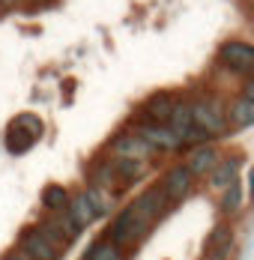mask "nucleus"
Here are the masks:
<instances>
[{
	"instance_id": "obj_1",
	"label": "nucleus",
	"mask_w": 254,
	"mask_h": 260,
	"mask_svg": "<svg viewBox=\"0 0 254 260\" xmlns=\"http://www.w3.org/2000/svg\"><path fill=\"white\" fill-rule=\"evenodd\" d=\"M192 105V120H195V126L203 129L209 138H218V135H225L228 132V111H225V105L218 102V99H195Z\"/></svg>"
},
{
	"instance_id": "obj_2",
	"label": "nucleus",
	"mask_w": 254,
	"mask_h": 260,
	"mask_svg": "<svg viewBox=\"0 0 254 260\" xmlns=\"http://www.w3.org/2000/svg\"><path fill=\"white\" fill-rule=\"evenodd\" d=\"M218 63H225L230 72H239V75L251 78L254 75V45L251 42H242V39H230L218 51Z\"/></svg>"
},
{
	"instance_id": "obj_3",
	"label": "nucleus",
	"mask_w": 254,
	"mask_h": 260,
	"mask_svg": "<svg viewBox=\"0 0 254 260\" xmlns=\"http://www.w3.org/2000/svg\"><path fill=\"white\" fill-rule=\"evenodd\" d=\"M36 228H39V234L45 236V239H48L57 251L69 248V245H72V239L81 234L75 224L69 221V215H66V212H57V215H51V218H42Z\"/></svg>"
},
{
	"instance_id": "obj_4",
	"label": "nucleus",
	"mask_w": 254,
	"mask_h": 260,
	"mask_svg": "<svg viewBox=\"0 0 254 260\" xmlns=\"http://www.w3.org/2000/svg\"><path fill=\"white\" fill-rule=\"evenodd\" d=\"M111 156L114 158H135V161H150L155 156L150 144L138 135V132H123L111 141Z\"/></svg>"
},
{
	"instance_id": "obj_5",
	"label": "nucleus",
	"mask_w": 254,
	"mask_h": 260,
	"mask_svg": "<svg viewBox=\"0 0 254 260\" xmlns=\"http://www.w3.org/2000/svg\"><path fill=\"white\" fill-rule=\"evenodd\" d=\"M135 132L150 144L155 153H177V150H182V141L165 123H138Z\"/></svg>"
},
{
	"instance_id": "obj_6",
	"label": "nucleus",
	"mask_w": 254,
	"mask_h": 260,
	"mask_svg": "<svg viewBox=\"0 0 254 260\" xmlns=\"http://www.w3.org/2000/svg\"><path fill=\"white\" fill-rule=\"evenodd\" d=\"M165 204H168V198H165V191L162 188H147L135 204H132V209H135V218H138V224L144 228V231H150L152 221L162 215V209H165Z\"/></svg>"
},
{
	"instance_id": "obj_7",
	"label": "nucleus",
	"mask_w": 254,
	"mask_h": 260,
	"mask_svg": "<svg viewBox=\"0 0 254 260\" xmlns=\"http://www.w3.org/2000/svg\"><path fill=\"white\" fill-rule=\"evenodd\" d=\"M141 234H147L141 224H138V218H135V209L126 207L117 212V218L111 221V228H108V239L114 242V245H129V242H135Z\"/></svg>"
},
{
	"instance_id": "obj_8",
	"label": "nucleus",
	"mask_w": 254,
	"mask_h": 260,
	"mask_svg": "<svg viewBox=\"0 0 254 260\" xmlns=\"http://www.w3.org/2000/svg\"><path fill=\"white\" fill-rule=\"evenodd\" d=\"M18 248H21L30 260H60L57 257L60 251L39 234V228H27L24 234H21V239H18Z\"/></svg>"
},
{
	"instance_id": "obj_9",
	"label": "nucleus",
	"mask_w": 254,
	"mask_h": 260,
	"mask_svg": "<svg viewBox=\"0 0 254 260\" xmlns=\"http://www.w3.org/2000/svg\"><path fill=\"white\" fill-rule=\"evenodd\" d=\"M162 191H165V198H168V204H174V201H182L185 194H188V188H192V171L185 168V165H177V168H171L168 174H165V180L158 185Z\"/></svg>"
},
{
	"instance_id": "obj_10",
	"label": "nucleus",
	"mask_w": 254,
	"mask_h": 260,
	"mask_svg": "<svg viewBox=\"0 0 254 260\" xmlns=\"http://www.w3.org/2000/svg\"><path fill=\"white\" fill-rule=\"evenodd\" d=\"M66 215H69V221L75 224L78 231H87L93 221H96V209L90 204V198H87V191H78L69 198V204H66Z\"/></svg>"
},
{
	"instance_id": "obj_11",
	"label": "nucleus",
	"mask_w": 254,
	"mask_h": 260,
	"mask_svg": "<svg viewBox=\"0 0 254 260\" xmlns=\"http://www.w3.org/2000/svg\"><path fill=\"white\" fill-rule=\"evenodd\" d=\"M174 108H177V99H174L171 93H155V96H150L147 105H144V123H165V126H168Z\"/></svg>"
},
{
	"instance_id": "obj_12",
	"label": "nucleus",
	"mask_w": 254,
	"mask_h": 260,
	"mask_svg": "<svg viewBox=\"0 0 254 260\" xmlns=\"http://www.w3.org/2000/svg\"><path fill=\"white\" fill-rule=\"evenodd\" d=\"M215 165H218V153L212 144H198L185 158V168L192 171V177H206Z\"/></svg>"
},
{
	"instance_id": "obj_13",
	"label": "nucleus",
	"mask_w": 254,
	"mask_h": 260,
	"mask_svg": "<svg viewBox=\"0 0 254 260\" xmlns=\"http://www.w3.org/2000/svg\"><path fill=\"white\" fill-rule=\"evenodd\" d=\"M236 165L239 161H218L209 174H206V185L212 188V191H228L230 185L236 182Z\"/></svg>"
},
{
	"instance_id": "obj_14",
	"label": "nucleus",
	"mask_w": 254,
	"mask_h": 260,
	"mask_svg": "<svg viewBox=\"0 0 254 260\" xmlns=\"http://www.w3.org/2000/svg\"><path fill=\"white\" fill-rule=\"evenodd\" d=\"M90 185H102V188H117V185H123L120 177H117V168H114V161H96L93 168H90Z\"/></svg>"
},
{
	"instance_id": "obj_15",
	"label": "nucleus",
	"mask_w": 254,
	"mask_h": 260,
	"mask_svg": "<svg viewBox=\"0 0 254 260\" xmlns=\"http://www.w3.org/2000/svg\"><path fill=\"white\" fill-rule=\"evenodd\" d=\"M87 198L96 209V215H111L117 207V194L111 188H102V185H87Z\"/></svg>"
},
{
	"instance_id": "obj_16",
	"label": "nucleus",
	"mask_w": 254,
	"mask_h": 260,
	"mask_svg": "<svg viewBox=\"0 0 254 260\" xmlns=\"http://www.w3.org/2000/svg\"><path fill=\"white\" fill-rule=\"evenodd\" d=\"M228 123H230V126H236V129H245V126H251V123H254V102H251V99L239 96L236 102L230 105Z\"/></svg>"
},
{
	"instance_id": "obj_17",
	"label": "nucleus",
	"mask_w": 254,
	"mask_h": 260,
	"mask_svg": "<svg viewBox=\"0 0 254 260\" xmlns=\"http://www.w3.org/2000/svg\"><path fill=\"white\" fill-rule=\"evenodd\" d=\"M33 141H36V135H30L24 126H18V123H12L9 132H6V147H9V153H27L30 147H33Z\"/></svg>"
},
{
	"instance_id": "obj_18",
	"label": "nucleus",
	"mask_w": 254,
	"mask_h": 260,
	"mask_svg": "<svg viewBox=\"0 0 254 260\" xmlns=\"http://www.w3.org/2000/svg\"><path fill=\"white\" fill-rule=\"evenodd\" d=\"M114 168H117L120 182H135V180H141V177H144L147 161H135V158H114Z\"/></svg>"
},
{
	"instance_id": "obj_19",
	"label": "nucleus",
	"mask_w": 254,
	"mask_h": 260,
	"mask_svg": "<svg viewBox=\"0 0 254 260\" xmlns=\"http://www.w3.org/2000/svg\"><path fill=\"white\" fill-rule=\"evenodd\" d=\"M123 248L120 245H114L111 239H99V242H93L87 251H84V260H120Z\"/></svg>"
},
{
	"instance_id": "obj_20",
	"label": "nucleus",
	"mask_w": 254,
	"mask_h": 260,
	"mask_svg": "<svg viewBox=\"0 0 254 260\" xmlns=\"http://www.w3.org/2000/svg\"><path fill=\"white\" fill-rule=\"evenodd\" d=\"M42 207L45 209H63L66 204H69V191L63 188V185H48L45 191H42Z\"/></svg>"
},
{
	"instance_id": "obj_21",
	"label": "nucleus",
	"mask_w": 254,
	"mask_h": 260,
	"mask_svg": "<svg viewBox=\"0 0 254 260\" xmlns=\"http://www.w3.org/2000/svg\"><path fill=\"white\" fill-rule=\"evenodd\" d=\"M239 207H242V188H239V182H233L221 198V212H236Z\"/></svg>"
},
{
	"instance_id": "obj_22",
	"label": "nucleus",
	"mask_w": 254,
	"mask_h": 260,
	"mask_svg": "<svg viewBox=\"0 0 254 260\" xmlns=\"http://www.w3.org/2000/svg\"><path fill=\"white\" fill-rule=\"evenodd\" d=\"M228 242H230V231L225 224H218V228L212 231V236L206 239V251H209V248H218V245H228Z\"/></svg>"
},
{
	"instance_id": "obj_23",
	"label": "nucleus",
	"mask_w": 254,
	"mask_h": 260,
	"mask_svg": "<svg viewBox=\"0 0 254 260\" xmlns=\"http://www.w3.org/2000/svg\"><path fill=\"white\" fill-rule=\"evenodd\" d=\"M15 123H18V126H24V129L30 132V135H36V138L42 135V120H36L33 114H21V117H18Z\"/></svg>"
},
{
	"instance_id": "obj_24",
	"label": "nucleus",
	"mask_w": 254,
	"mask_h": 260,
	"mask_svg": "<svg viewBox=\"0 0 254 260\" xmlns=\"http://www.w3.org/2000/svg\"><path fill=\"white\" fill-rule=\"evenodd\" d=\"M239 96H245V99H251L254 102V75L251 78H245V84H242V93Z\"/></svg>"
},
{
	"instance_id": "obj_25",
	"label": "nucleus",
	"mask_w": 254,
	"mask_h": 260,
	"mask_svg": "<svg viewBox=\"0 0 254 260\" xmlns=\"http://www.w3.org/2000/svg\"><path fill=\"white\" fill-rule=\"evenodd\" d=\"M3 260H30V257H27L21 248H12V251H6V254H3Z\"/></svg>"
},
{
	"instance_id": "obj_26",
	"label": "nucleus",
	"mask_w": 254,
	"mask_h": 260,
	"mask_svg": "<svg viewBox=\"0 0 254 260\" xmlns=\"http://www.w3.org/2000/svg\"><path fill=\"white\" fill-rule=\"evenodd\" d=\"M0 3H3V9H15V6H18L21 0H0Z\"/></svg>"
},
{
	"instance_id": "obj_27",
	"label": "nucleus",
	"mask_w": 254,
	"mask_h": 260,
	"mask_svg": "<svg viewBox=\"0 0 254 260\" xmlns=\"http://www.w3.org/2000/svg\"><path fill=\"white\" fill-rule=\"evenodd\" d=\"M39 3H51V0H39Z\"/></svg>"
},
{
	"instance_id": "obj_28",
	"label": "nucleus",
	"mask_w": 254,
	"mask_h": 260,
	"mask_svg": "<svg viewBox=\"0 0 254 260\" xmlns=\"http://www.w3.org/2000/svg\"><path fill=\"white\" fill-rule=\"evenodd\" d=\"M0 12H3V3H0Z\"/></svg>"
}]
</instances>
